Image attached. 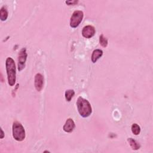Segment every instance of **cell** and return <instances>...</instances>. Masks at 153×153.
Wrapping results in <instances>:
<instances>
[{
    "label": "cell",
    "mask_w": 153,
    "mask_h": 153,
    "mask_svg": "<svg viewBox=\"0 0 153 153\" xmlns=\"http://www.w3.org/2000/svg\"><path fill=\"white\" fill-rule=\"evenodd\" d=\"M5 66L8 84L10 86H13L15 84L16 80V65L14 60L10 57H7L6 59Z\"/></svg>",
    "instance_id": "cell-1"
},
{
    "label": "cell",
    "mask_w": 153,
    "mask_h": 153,
    "mask_svg": "<svg viewBox=\"0 0 153 153\" xmlns=\"http://www.w3.org/2000/svg\"><path fill=\"white\" fill-rule=\"evenodd\" d=\"M79 114L84 118L88 117L92 112V108L89 102L82 97H79L76 101Z\"/></svg>",
    "instance_id": "cell-2"
},
{
    "label": "cell",
    "mask_w": 153,
    "mask_h": 153,
    "mask_svg": "<svg viewBox=\"0 0 153 153\" xmlns=\"http://www.w3.org/2000/svg\"><path fill=\"white\" fill-rule=\"evenodd\" d=\"M13 136L17 141H22L25 138V131L23 126L18 121L13 124Z\"/></svg>",
    "instance_id": "cell-3"
},
{
    "label": "cell",
    "mask_w": 153,
    "mask_h": 153,
    "mask_svg": "<svg viewBox=\"0 0 153 153\" xmlns=\"http://www.w3.org/2000/svg\"><path fill=\"white\" fill-rule=\"evenodd\" d=\"M84 14L83 12L79 10L75 11L72 14L70 19V26L75 28L80 24Z\"/></svg>",
    "instance_id": "cell-4"
},
{
    "label": "cell",
    "mask_w": 153,
    "mask_h": 153,
    "mask_svg": "<svg viewBox=\"0 0 153 153\" xmlns=\"http://www.w3.org/2000/svg\"><path fill=\"white\" fill-rule=\"evenodd\" d=\"M27 59V53L26 49L23 48L21 49L19 53L18 57V70L21 71L25 67V63Z\"/></svg>",
    "instance_id": "cell-5"
},
{
    "label": "cell",
    "mask_w": 153,
    "mask_h": 153,
    "mask_svg": "<svg viewBox=\"0 0 153 153\" xmlns=\"http://www.w3.org/2000/svg\"><path fill=\"white\" fill-rule=\"evenodd\" d=\"M95 34V29L91 25H87L82 29V35L86 38H90Z\"/></svg>",
    "instance_id": "cell-6"
},
{
    "label": "cell",
    "mask_w": 153,
    "mask_h": 153,
    "mask_svg": "<svg viewBox=\"0 0 153 153\" xmlns=\"http://www.w3.org/2000/svg\"><path fill=\"white\" fill-rule=\"evenodd\" d=\"M35 87L37 91H40L43 87L44 77L41 74H36L35 76Z\"/></svg>",
    "instance_id": "cell-7"
},
{
    "label": "cell",
    "mask_w": 153,
    "mask_h": 153,
    "mask_svg": "<svg viewBox=\"0 0 153 153\" xmlns=\"http://www.w3.org/2000/svg\"><path fill=\"white\" fill-rule=\"evenodd\" d=\"M75 124L73 120L71 118H68L66 121L63 127V129L67 133H71L74 130V129L75 128Z\"/></svg>",
    "instance_id": "cell-8"
},
{
    "label": "cell",
    "mask_w": 153,
    "mask_h": 153,
    "mask_svg": "<svg viewBox=\"0 0 153 153\" xmlns=\"http://www.w3.org/2000/svg\"><path fill=\"white\" fill-rule=\"evenodd\" d=\"M103 55V51L100 49L94 50L91 55V61L93 63H96L97 60Z\"/></svg>",
    "instance_id": "cell-9"
},
{
    "label": "cell",
    "mask_w": 153,
    "mask_h": 153,
    "mask_svg": "<svg viewBox=\"0 0 153 153\" xmlns=\"http://www.w3.org/2000/svg\"><path fill=\"white\" fill-rule=\"evenodd\" d=\"M130 146L131 147L132 149L133 150H137L138 149L140 148V146L138 142H137L135 140H134L132 138H128L127 139Z\"/></svg>",
    "instance_id": "cell-10"
},
{
    "label": "cell",
    "mask_w": 153,
    "mask_h": 153,
    "mask_svg": "<svg viewBox=\"0 0 153 153\" xmlns=\"http://www.w3.org/2000/svg\"><path fill=\"white\" fill-rule=\"evenodd\" d=\"M7 17H8L7 10L4 7H2L0 10V19L2 21H5L7 20Z\"/></svg>",
    "instance_id": "cell-11"
},
{
    "label": "cell",
    "mask_w": 153,
    "mask_h": 153,
    "mask_svg": "<svg viewBox=\"0 0 153 153\" xmlns=\"http://www.w3.org/2000/svg\"><path fill=\"white\" fill-rule=\"evenodd\" d=\"M74 94H75V92L73 90H67L65 93L66 100L68 102H70L72 98L74 97Z\"/></svg>",
    "instance_id": "cell-12"
},
{
    "label": "cell",
    "mask_w": 153,
    "mask_h": 153,
    "mask_svg": "<svg viewBox=\"0 0 153 153\" xmlns=\"http://www.w3.org/2000/svg\"><path fill=\"white\" fill-rule=\"evenodd\" d=\"M131 131L132 133L134 134V135H138L140 132V126L136 124V123H134L132 124L131 126Z\"/></svg>",
    "instance_id": "cell-13"
},
{
    "label": "cell",
    "mask_w": 153,
    "mask_h": 153,
    "mask_svg": "<svg viewBox=\"0 0 153 153\" xmlns=\"http://www.w3.org/2000/svg\"><path fill=\"white\" fill-rule=\"evenodd\" d=\"M99 42H100V44L103 47H106L107 45H108V40L107 39L103 36V34H102L100 36V38H99Z\"/></svg>",
    "instance_id": "cell-14"
},
{
    "label": "cell",
    "mask_w": 153,
    "mask_h": 153,
    "mask_svg": "<svg viewBox=\"0 0 153 153\" xmlns=\"http://www.w3.org/2000/svg\"><path fill=\"white\" fill-rule=\"evenodd\" d=\"M66 3L67 4H68L69 5H74V4L78 3V1H66Z\"/></svg>",
    "instance_id": "cell-15"
},
{
    "label": "cell",
    "mask_w": 153,
    "mask_h": 153,
    "mask_svg": "<svg viewBox=\"0 0 153 153\" xmlns=\"http://www.w3.org/2000/svg\"><path fill=\"white\" fill-rule=\"evenodd\" d=\"M1 139H2L4 137V132L2 130V128L1 129Z\"/></svg>",
    "instance_id": "cell-16"
}]
</instances>
